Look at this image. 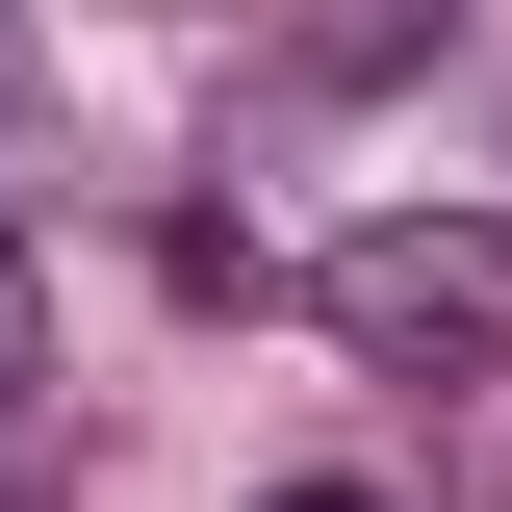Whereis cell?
Instances as JSON below:
<instances>
[{
    "mask_svg": "<svg viewBox=\"0 0 512 512\" xmlns=\"http://www.w3.org/2000/svg\"><path fill=\"white\" fill-rule=\"evenodd\" d=\"M308 308L359 333L384 384H487L512 359V205H384V231L308 256Z\"/></svg>",
    "mask_w": 512,
    "mask_h": 512,
    "instance_id": "cell-1",
    "label": "cell"
},
{
    "mask_svg": "<svg viewBox=\"0 0 512 512\" xmlns=\"http://www.w3.org/2000/svg\"><path fill=\"white\" fill-rule=\"evenodd\" d=\"M52 384V282H26V180H0V410Z\"/></svg>",
    "mask_w": 512,
    "mask_h": 512,
    "instance_id": "cell-2",
    "label": "cell"
},
{
    "mask_svg": "<svg viewBox=\"0 0 512 512\" xmlns=\"http://www.w3.org/2000/svg\"><path fill=\"white\" fill-rule=\"evenodd\" d=\"M256 512H384V487H256Z\"/></svg>",
    "mask_w": 512,
    "mask_h": 512,
    "instance_id": "cell-3",
    "label": "cell"
}]
</instances>
